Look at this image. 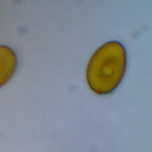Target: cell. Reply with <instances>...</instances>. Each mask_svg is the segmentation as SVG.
Returning <instances> with one entry per match:
<instances>
[{
  "label": "cell",
  "instance_id": "6da1fadb",
  "mask_svg": "<svg viewBox=\"0 0 152 152\" xmlns=\"http://www.w3.org/2000/svg\"><path fill=\"white\" fill-rule=\"evenodd\" d=\"M127 67L124 46L112 41L101 46L91 56L86 71L90 88L99 95L111 94L122 82Z\"/></svg>",
  "mask_w": 152,
  "mask_h": 152
},
{
  "label": "cell",
  "instance_id": "7a4b0ae2",
  "mask_svg": "<svg viewBox=\"0 0 152 152\" xmlns=\"http://www.w3.org/2000/svg\"><path fill=\"white\" fill-rule=\"evenodd\" d=\"M17 67V58L14 51L4 45H0V87L13 76Z\"/></svg>",
  "mask_w": 152,
  "mask_h": 152
}]
</instances>
